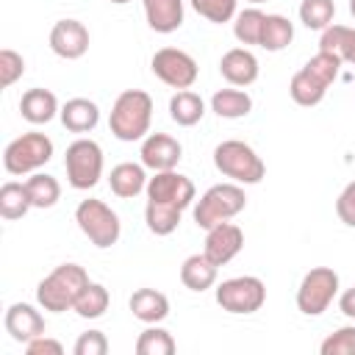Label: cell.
<instances>
[{
	"mask_svg": "<svg viewBox=\"0 0 355 355\" xmlns=\"http://www.w3.org/2000/svg\"><path fill=\"white\" fill-rule=\"evenodd\" d=\"M153 125V97L144 89H125L108 114V128L119 141H141Z\"/></svg>",
	"mask_w": 355,
	"mask_h": 355,
	"instance_id": "6da1fadb",
	"label": "cell"
},
{
	"mask_svg": "<svg viewBox=\"0 0 355 355\" xmlns=\"http://www.w3.org/2000/svg\"><path fill=\"white\" fill-rule=\"evenodd\" d=\"M89 272L80 263H61L50 275H44L36 286V302L39 308L50 313H64L72 311L80 291L89 286Z\"/></svg>",
	"mask_w": 355,
	"mask_h": 355,
	"instance_id": "7a4b0ae2",
	"label": "cell"
},
{
	"mask_svg": "<svg viewBox=\"0 0 355 355\" xmlns=\"http://www.w3.org/2000/svg\"><path fill=\"white\" fill-rule=\"evenodd\" d=\"M214 166L225 178H230L233 183H241V186H255L266 175L263 158L247 141H239V139H227L214 147Z\"/></svg>",
	"mask_w": 355,
	"mask_h": 355,
	"instance_id": "3957f363",
	"label": "cell"
},
{
	"mask_svg": "<svg viewBox=\"0 0 355 355\" xmlns=\"http://www.w3.org/2000/svg\"><path fill=\"white\" fill-rule=\"evenodd\" d=\"M247 205V194L241 189V183H216L211 186L200 200H194V222L197 227L208 230L219 222H227L233 216H239Z\"/></svg>",
	"mask_w": 355,
	"mask_h": 355,
	"instance_id": "277c9868",
	"label": "cell"
},
{
	"mask_svg": "<svg viewBox=\"0 0 355 355\" xmlns=\"http://www.w3.org/2000/svg\"><path fill=\"white\" fill-rule=\"evenodd\" d=\"M75 222L80 227V233L97 247V250H108L119 241L122 236V222L116 216V211L111 205H105L103 200H80L75 208Z\"/></svg>",
	"mask_w": 355,
	"mask_h": 355,
	"instance_id": "5b68a950",
	"label": "cell"
},
{
	"mask_svg": "<svg viewBox=\"0 0 355 355\" xmlns=\"http://www.w3.org/2000/svg\"><path fill=\"white\" fill-rule=\"evenodd\" d=\"M50 158H53V139L39 130L11 139L3 150V166L8 175H33Z\"/></svg>",
	"mask_w": 355,
	"mask_h": 355,
	"instance_id": "8992f818",
	"label": "cell"
},
{
	"mask_svg": "<svg viewBox=\"0 0 355 355\" xmlns=\"http://www.w3.org/2000/svg\"><path fill=\"white\" fill-rule=\"evenodd\" d=\"M67 180L78 191H89L103 178V147L94 139H75L64 153Z\"/></svg>",
	"mask_w": 355,
	"mask_h": 355,
	"instance_id": "52a82bcc",
	"label": "cell"
},
{
	"mask_svg": "<svg viewBox=\"0 0 355 355\" xmlns=\"http://www.w3.org/2000/svg\"><path fill=\"white\" fill-rule=\"evenodd\" d=\"M341 280L338 272H333L330 266H313L311 272L302 275L300 286H297V308L305 316H322L333 300L338 297Z\"/></svg>",
	"mask_w": 355,
	"mask_h": 355,
	"instance_id": "ba28073f",
	"label": "cell"
},
{
	"mask_svg": "<svg viewBox=\"0 0 355 355\" xmlns=\"http://www.w3.org/2000/svg\"><path fill=\"white\" fill-rule=\"evenodd\" d=\"M216 302L222 311L227 313H255L263 308L266 302V286L261 277L255 275H239V277H227L216 286Z\"/></svg>",
	"mask_w": 355,
	"mask_h": 355,
	"instance_id": "9c48e42d",
	"label": "cell"
},
{
	"mask_svg": "<svg viewBox=\"0 0 355 355\" xmlns=\"http://www.w3.org/2000/svg\"><path fill=\"white\" fill-rule=\"evenodd\" d=\"M150 69L161 83H166L169 89H178V92L180 89H191L197 75H200V67H197L194 55H189L180 47L155 50L153 58H150Z\"/></svg>",
	"mask_w": 355,
	"mask_h": 355,
	"instance_id": "30bf717a",
	"label": "cell"
},
{
	"mask_svg": "<svg viewBox=\"0 0 355 355\" xmlns=\"http://www.w3.org/2000/svg\"><path fill=\"white\" fill-rule=\"evenodd\" d=\"M144 194H147V200L166 202V205H175V208H180V211H186V208L197 200V189H194L191 178L180 175L178 169L153 172V178L147 180Z\"/></svg>",
	"mask_w": 355,
	"mask_h": 355,
	"instance_id": "8fae6325",
	"label": "cell"
},
{
	"mask_svg": "<svg viewBox=\"0 0 355 355\" xmlns=\"http://www.w3.org/2000/svg\"><path fill=\"white\" fill-rule=\"evenodd\" d=\"M92 44L89 28L80 19H58L50 28V50L64 61H78Z\"/></svg>",
	"mask_w": 355,
	"mask_h": 355,
	"instance_id": "7c38bea8",
	"label": "cell"
},
{
	"mask_svg": "<svg viewBox=\"0 0 355 355\" xmlns=\"http://www.w3.org/2000/svg\"><path fill=\"white\" fill-rule=\"evenodd\" d=\"M141 164L150 169V172H166V169H175L183 158V147L175 136L169 133H147L141 139Z\"/></svg>",
	"mask_w": 355,
	"mask_h": 355,
	"instance_id": "4fadbf2b",
	"label": "cell"
},
{
	"mask_svg": "<svg viewBox=\"0 0 355 355\" xmlns=\"http://www.w3.org/2000/svg\"><path fill=\"white\" fill-rule=\"evenodd\" d=\"M244 247V230L239 225H233L230 219L227 222H219L214 227L205 230V247L202 252L216 263V266H225L230 263Z\"/></svg>",
	"mask_w": 355,
	"mask_h": 355,
	"instance_id": "5bb4252c",
	"label": "cell"
},
{
	"mask_svg": "<svg viewBox=\"0 0 355 355\" xmlns=\"http://www.w3.org/2000/svg\"><path fill=\"white\" fill-rule=\"evenodd\" d=\"M3 324H6V333L11 336V341H17V344H28L31 338H36V336H42L47 330L44 316L31 302H14V305H8L6 308V316H3Z\"/></svg>",
	"mask_w": 355,
	"mask_h": 355,
	"instance_id": "9a60e30c",
	"label": "cell"
},
{
	"mask_svg": "<svg viewBox=\"0 0 355 355\" xmlns=\"http://www.w3.org/2000/svg\"><path fill=\"white\" fill-rule=\"evenodd\" d=\"M258 72H261V67H258V58L250 47H233L219 58V75L230 86L244 89V86L258 80Z\"/></svg>",
	"mask_w": 355,
	"mask_h": 355,
	"instance_id": "2e32d148",
	"label": "cell"
},
{
	"mask_svg": "<svg viewBox=\"0 0 355 355\" xmlns=\"http://www.w3.org/2000/svg\"><path fill=\"white\" fill-rule=\"evenodd\" d=\"M19 114L31 125H47L61 114V105H58V97L50 89L36 86V89H28L19 97Z\"/></svg>",
	"mask_w": 355,
	"mask_h": 355,
	"instance_id": "e0dca14e",
	"label": "cell"
},
{
	"mask_svg": "<svg viewBox=\"0 0 355 355\" xmlns=\"http://www.w3.org/2000/svg\"><path fill=\"white\" fill-rule=\"evenodd\" d=\"M128 308L144 324H161L169 316V300L158 288H136L128 300Z\"/></svg>",
	"mask_w": 355,
	"mask_h": 355,
	"instance_id": "ac0fdd59",
	"label": "cell"
},
{
	"mask_svg": "<svg viewBox=\"0 0 355 355\" xmlns=\"http://www.w3.org/2000/svg\"><path fill=\"white\" fill-rule=\"evenodd\" d=\"M58 119L69 133H89L100 122V105L89 97H72L61 105Z\"/></svg>",
	"mask_w": 355,
	"mask_h": 355,
	"instance_id": "d6986e66",
	"label": "cell"
},
{
	"mask_svg": "<svg viewBox=\"0 0 355 355\" xmlns=\"http://www.w3.org/2000/svg\"><path fill=\"white\" fill-rule=\"evenodd\" d=\"M147 166L144 164H133V161H122V164H116L114 169H111V175H108V186H111V191L116 194V197H122V200H133V197H139L144 189H147Z\"/></svg>",
	"mask_w": 355,
	"mask_h": 355,
	"instance_id": "ffe728a7",
	"label": "cell"
},
{
	"mask_svg": "<svg viewBox=\"0 0 355 355\" xmlns=\"http://www.w3.org/2000/svg\"><path fill=\"white\" fill-rule=\"evenodd\" d=\"M144 19L155 33H175L183 25V0H141Z\"/></svg>",
	"mask_w": 355,
	"mask_h": 355,
	"instance_id": "44dd1931",
	"label": "cell"
},
{
	"mask_svg": "<svg viewBox=\"0 0 355 355\" xmlns=\"http://www.w3.org/2000/svg\"><path fill=\"white\" fill-rule=\"evenodd\" d=\"M219 266L205 255V252H194L180 263V283L189 291H208L216 283Z\"/></svg>",
	"mask_w": 355,
	"mask_h": 355,
	"instance_id": "7402d4cb",
	"label": "cell"
},
{
	"mask_svg": "<svg viewBox=\"0 0 355 355\" xmlns=\"http://www.w3.org/2000/svg\"><path fill=\"white\" fill-rule=\"evenodd\" d=\"M169 116L180 128H194L205 116V100L191 89H180L169 97Z\"/></svg>",
	"mask_w": 355,
	"mask_h": 355,
	"instance_id": "603a6c76",
	"label": "cell"
},
{
	"mask_svg": "<svg viewBox=\"0 0 355 355\" xmlns=\"http://www.w3.org/2000/svg\"><path fill=\"white\" fill-rule=\"evenodd\" d=\"M211 111L219 119H241V116H247L252 111V97L239 86L219 89L211 97Z\"/></svg>",
	"mask_w": 355,
	"mask_h": 355,
	"instance_id": "cb8c5ba5",
	"label": "cell"
},
{
	"mask_svg": "<svg viewBox=\"0 0 355 355\" xmlns=\"http://www.w3.org/2000/svg\"><path fill=\"white\" fill-rule=\"evenodd\" d=\"M319 50L324 53H336L344 64H352L355 67V28L349 25H327L319 36Z\"/></svg>",
	"mask_w": 355,
	"mask_h": 355,
	"instance_id": "d4e9b609",
	"label": "cell"
},
{
	"mask_svg": "<svg viewBox=\"0 0 355 355\" xmlns=\"http://www.w3.org/2000/svg\"><path fill=\"white\" fill-rule=\"evenodd\" d=\"M180 216H183V211L175 208V205H166V202L147 200V205H144V222H147V230L153 236H169V233H175L178 225H180Z\"/></svg>",
	"mask_w": 355,
	"mask_h": 355,
	"instance_id": "484cf974",
	"label": "cell"
},
{
	"mask_svg": "<svg viewBox=\"0 0 355 355\" xmlns=\"http://www.w3.org/2000/svg\"><path fill=\"white\" fill-rule=\"evenodd\" d=\"M291 39H294L291 19L283 17V14H266V22H263V33H261V44L258 47H263L269 53H280V50H286L291 44Z\"/></svg>",
	"mask_w": 355,
	"mask_h": 355,
	"instance_id": "4316f807",
	"label": "cell"
},
{
	"mask_svg": "<svg viewBox=\"0 0 355 355\" xmlns=\"http://www.w3.org/2000/svg\"><path fill=\"white\" fill-rule=\"evenodd\" d=\"M288 94H291V100L297 103V105H302V108H311V105H319L322 100H324V94H327V86L324 83H319L311 72H305V69H300V72H294L291 75V83H288Z\"/></svg>",
	"mask_w": 355,
	"mask_h": 355,
	"instance_id": "83f0119b",
	"label": "cell"
},
{
	"mask_svg": "<svg viewBox=\"0 0 355 355\" xmlns=\"http://www.w3.org/2000/svg\"><path fill=\"white\" fill-rule=\"evenodd\" d=\"M31 197H28V189L25 183H17V180H6L0 186V216L14 222V219H22L28 211H31Z\"/></svg>",
	"mask_w": 355,
	"mask_h": 355,
	"instance_id": "f1b7e54d",
	"label": "cell"
},
{
	"mask_svg": "<svg viewBox=\"0 0 355 355\" xmlns=\"http://www.w3.org/2000/svg\"><path fill=\"white\" fill-rule=\"evenodd\" d=\"M25 189L33 208H53L61 200V183L47 172H33L25 180Z\"/></svg>",
	"mask_w": 355,
	"mask_h": 355,
	"instance_id": "f546056e",
	"label": "cell"
},
{
	"mask_svg": "<svg viewBox=\"0 0 355 355\" xmlns=\"http://www.w3.org/2000/svg\"><path fill=\"white\" fill-rule=\"evenodd\" d=\"M263 22H266V14L258 8V6H250L244 11H239L233 17V36L250 47V44H261V33H263Z\"/></svg>",
	"mask_w": 355,
	"mask_h": 355,
	"instance_id": "4dcf8cb0",
	"label": "cell"
},
{
	"mask_svg": "<svg viewBox=\"0 0 355 355\" xmlns=\"http://www.w3.org/2000/svg\"><path fill=\"white\" fill-rule=\"evenodd\" d=\"M108 305H111L108 288H105L103 283H89V286L80 291V297H78V302H75L72 311H75L80 319H100V316L108 311Z\"/></svg>",
	"mask_w": 355,
	"mask_h": 355,
	"instance_id": "1f68e13d",
	"label": "cell"
},
{
	"mask_svg": "<svg viewBox=\"0 0 355 355\" xmlns=\"http://www.w3.org/2000/svg\"><path fill=\"white\" fill-rule=\"evenodd\" d=\"M175 349H178V344H175L172 333L158 324H150L136 338V355H172Z\"/></svg>",
	"mask_w": 355,
	"mask_h": 355,
	"instance_id": "d6a6232c",
	"label": "cell"
},
{
	"mask_svg": "<svg viewBox=\"0 0 355 355\" xmlns=\"http://www.w3.org/2000/svg\"><path fill=\"white\" fill-rule=\"evenodd\" d=\"M336 17V3L333 0H302L300 3V22L308 31H324L333 25Z\"/></svg>",
	"mask_w": 355,
	"mask_h": 355,
	"instance_id": "836d02e7",
	"label": "cell"
},
{
	"mask_svg": "<svg viewBox=\"0 0 355 355\" xmlns=\"http://www.w3.org/2000/svg\"><path fill=\"white\" fill-rule=\"evenodd\" d=\"M189 3L202 19L214 22V25L233 22V17L239 14V0H189Z\"/></svg>",
	"mask_w": 355,
	"mask_h": 355,
	"instance_id": "e575fe53",
	"label": "cell"
},
{
	"mask_svg": "<svg viewBox=\"0 0 355 355\" xmlns=\"http://www.w3.org/2000/svg\"><path fill=\"white\" fill-rule=\"evenodd\" d=\"M341 58L336 55V53H324V50H319L316 55H311L308 61H305V72H311L319 83H324L327 89H330V83L338 78V72H341Z\"/></svg>",
	"mask_w": 355,
	"mask_h": 355,
	"instance_id": "d590c367",
	"label": "cell"
},
{
	"mask_svg": "<svg viewBox=\"0 0 355 355\" xmlns=\"http://www.w3.org/2000/svg\"><path fill=\"white\" fill-rule=\"evenodd\" d=\"M319 352L322 355H355V324H344L333 330L319 344Z\"/></svg>",
	"mask_w": 355,
	"mask_h": 355,
	"instance_id": "8d00e7d4",
	"label": "cell"
},
{
	"mask_svg": "<svg viewBox=\"0 0 355 355\" xmlns=\"http://www.w3.org/2000/svg\"><path fill=\"white\" fill-rule=\"evenodd\" d=\"M22 75H25V58H22L17 50L3 47V50H0V86L8 89V86H14Z\"/></svg>",
	"mask_w": 355,
	"mask_h": 355,
	"instance_id": "74e56055",
	"label": "cell"
},
{
	"mask_svg": "<svg viewBox=\"0 0 355 355\" xmlns=\"http://www.w3.org/2000/svg\"><path fill=\"white\" fill-rule=\"evenodd\" d=\"M75 355H105L108 352V338L103 330H86L78 336L75 347H72Z\"/></svg>",
	"mask_w": 355,
	"mask_h": 355,
	"instance_id": "f35d334b",
	"label": "cell"
},
{
	"mask_svg": "<svg viewBox=\"0 0 355 355\" xmlns=\"http://www.w3.org/2000/svg\"><path fill=\"white\" fill-rule=\"evenodd\" d=\"M336 214H338V219H341L347 227H355V180H349V183L341 189V194H338V200H336Z\"/></svg>",
	"mask_w": 355,
	"mask_h": 355,
	"instance_id": "ab89813d",
	"label": "cell"
},
{
	"mask_svg": "<svg viewBox=\"0 0 355 355\" xmlns=\"http://www.w3.org/2000/svg\"><path fill=\"white\" fill-rule=\"evenodd\" d=\"M25 352L28 355H64V344L42 333V336H36L25 344Z\"/></svg>",
	"mask_w": 355,
	"mask_h": 355,
	"instance_id": "60d3db41",
	"label": "cell"
},
{
	"mask_svg": "<svg viewBox=\"0 0 355 355\" xmlns=\"http://www.w3.org/2000/svg\"><path fill=\"white\" fill-rule=\"evenodd\" d=\"M338 311H341L347 319L355 322V286L347 288V291H341V297H338Z\"/></svg>",
	"mask_w": 355,
	"mask_h": 355,
	"instance_id": "b9f144b4",
	"label": "cell"
},
{
	"mask_svg": "<svg viewBox=\"0 0 355 355\" xmlns=\"http://www.w3.org/2000/svg\"><path fill=\"white\" fill-rule=\"evenodd\" d=\"M108 3H114V6H125V3H130V0H108Z\"/></svg>",
	"mask_w": 355,
	"mask_h": 355,
	"instance_id": "7bdbcfd3",
	"label": "cell"
},
{
	"mask_svg": "<svg viewBox=\"0 0 355 355\" xmlns=\"http://www.w3.org/2000/svg\"><path fill=\"white\" fill-rule=\"evenodd\" d=\"M349 14L355 17V0H349Z\"/></svg>",
	"mask_w": 355,
	"mask_h": 355,
	"instance_id": "ee69618b",
	"label": "cell"
},
{
	"mask_svg": "<svg viewBox=\"0 0 355 355\" xmlns=\"http://www.w3.org/2000/svg\"><path fill=\"white\" fill-rule=\"evenodd\" d=\"M247 3H252V6H261V3H269V0H247Z\"/></svg>",
	"mask_w": 355,
	"mask_h": 355,
	"instance_id": "f6af8a7d",
	"label": "cell"
}]
</instances>
